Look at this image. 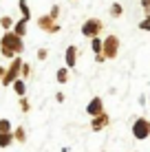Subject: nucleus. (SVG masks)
I'll list each match as a JSON object with an SVG mask.
<instances>
[{"instance_id":"obj_1","label":"nucleus","mask_w":150,"mask_h":152,"mask_svg":"<svg viewBox=\"0 0 150 152\" xmlns=\"http://www.w3.org/2000/svg\"><path fill=\"white\" fill-rule=\"evenodd\" d=\"M0 49H2V55L11 57V55H15V53L22 51V40H20L15 33H4L2 42H0Z\"/></svg>"},{"instance_id":"obj_2","label":"nucleus","mask_w":150,"mask_h":152,"mask_svg":"<svg viewBox=\"0 0 150 152\" xmlns=\"http://www.w3.org/2000/svg\"><path fill=\"white\" fill-rule=\"evenodd\" d=\"M132 134H135L137 139H146L148 134H150V124L146 121V119L135 121V126H132Z\"/></svg>"},{"instance_id":"obj_3","label":"nucleus","mask_w":150,"mask_h":152,"mask_svg":"<svg viewBox=\"0 0 150 152\" xmlns=\"http://www.w3.org/2000/svg\"><path fill=\"white\" fill-rule=\"evenodd\" d=\"M100 29H102V22H100V20H89V22L84 24V29H82V33H84V35H91V38H93V35H95Z\"/></svg>"},{"instance_id":"obj_4","label":"nucleus","mask_w":150,"mask_h":152,"mask_svg":"<svg viewBox=\"0 0 150 152\" xmlns=\"http://www.w3.org/2000/svg\"><path fill=\"white\" fill-rule=\"evenodd\" d=\"M18 69H20V60H13V66L2 75V84H11L15 80V75H18Z\"/></svg>"},{"instance_id":"obj_5","label":"nucleus","mask_w":150,"mask_h":152,"mask_svg":"<svg viewBox=\"0 0 150 152\" xmlns=\"http://www.w3.org/2000/svg\"><path fill=\"white\" fill-rule=\"evenodd\" d=\"M117 49H119V42H117V38L115 35H110V38L106 40V46H104V53L108 55V57H113L117 53Z\"/></svg>"},{"instance_id":"obj_6","label":"nucleus","mask_w":150,"mask_h":152,"mask_svg":"<svg viewBox=\"0 0 150 152\" xmlns=\"http://www.w3.org/2000/svg\"><path fill=\"white\" fill-rule=\"evenodd\" d=\"M89 113H91V115H100V113H102V99H100V97H95V99L91 102Z\"/></svg>"},{"instance_id":"obj_7","label":"nucleus","mask_w":150,"mask_h":152,"mask_svg":"<svg viewBox=\"0 0 150 152\" xmlns=\"http://www.w3.org/2000/svg\"><path fill=\"white\" fill-rule=\"evenodd\" d=\"M11 141H13V134L11 132H0V145H2V148H7Z\"/></svg>"},{"instance_id":"obj_8","label":"nucleus","mask_w":150,"mask_h":152,"mask_svg":"<svg viewBox=\"0 0 150 152\" xmlns=\"http://www.w3.org/2000/svg\"><path fill=\"white\" fill-rule=\"evenodd\" d=\"M106 121H108V119L104 117V115H102V117H95V121H93V130H100V128H104V126H106Z\"/></svg>"},{"instance_id":"obj_9","label":"nucleus","mask_w":150,"mask_h":152,"mask_svg":"<svg viewBox=\"0 0 150 152\" xmlns=\"http://www.w3.org/2000/svg\"><path fill=\"white\" fill-rule=\"evenodd\" d=\"M66 64H69V66L75 64V46H71V49L66 51Z\"/></svg>"},{"instance_id":"obj_10","label":"nucleus","mask_w":150,"mask_h":152,"mask_svg":"<svg viewBox=\"0 0 150 152\" xmlns=\"http://www.w3.org/2000/svg\"><path fill=\"white\" fill-rule=\"evenodd\" d=\"M27 22H29V20H24V18H22V22L15 27V35H18V38H20V35H24V24H27Z\"/></svg>"},{"instance_id":"obj_11","label":"nucleus","mask_w":150,"mask_h":152,"mask_svg":"<svg viewBox=\"0 0 150 152\" xmlns=\"http://www.w3.org/2000/svg\"><path fill=\"white\" fill-rule=\"evenodd\" d=\"M20 9H22V13H24V20H29L31 11H29V7H27V2H24V0H20Z\"/></svg>"},{"instance_id":"obj_12","label":"nucleus","mask_w":150,"mask_h":152,"mask_svg":"<svg viewBox=\"0 0 150 152\" xmlns=\"http://www.w3.org/2000/svg\"><path fill=\"white\" fill-rule=\"evenodd\" d=\"M9 128H11V126H9L7 119H0V132H9Z\"/></svg>"},{"instance_id":"obj_13","label":"nucleus","mask_w":150,"mask_h":152,"mask_svg":"<svg viewBox=\"0 0 150 152\" xmlns=\"http://www.w3.org/2000/svg\"><path fill=\"white\" fill-rule=\"evenodd\" d=\"M15 93H18V95H24V82H15Z\"/></svg>"},{"instance_id":"obj_14","label":"nucleus","mask_w":150,"mask_h":152,"mask_svg":"<svg viewBox=\"0 0 150 152\" xmlns=\"http://www.w3.org/2000/svg\"><path fill=\"white\" fill-rule=\"evenodd\" d=\"M66 77H69V73H66L64 69H62V71L58 73V82H66Z\"/></svg>"},{"instance_id":"obj_15","label":"nucleus","mask_w":150,"mask_h":152,"mask_svg":"<svg viewBox=\"0 0 150 152\" xmlns=\"http://www.w3.org/2000/svg\"><path fill=\"white\" fill-rule=\"evenodd\" d=\"M93 51H97V53L102 51V42L100 40H93Z\"/></svg>"},{"instance_id":"obj_16","label":"nucleus","mask_w":150,"mask_h":152,"mask_svg":"<svg viewBox=\"0 0 150 152\" xmlns=\"http://www.w3.org/2000/svg\"><path fill=\"white\" fill-rule=\"evenodd\" d=\"M141 29H150V13H148V18L141 22Z\"/></svg>"},{"instance_id":"obj_17","label":"nucleus","mask_w":150,"mask_h":152,"mask_svg":"<svg viewBox=\"0 0 150 152\" xmlns=\"http://www.w3.org/2000/svg\"><path fill=\"white\" fill-rule=\"evenodd\" d=\"M110 11H113V13H121V7H119V4H113Z\"/></svg>"},{"instance_id":"obj_18","label":"nucleus","mask_w":150,"mask_h":152,"mask_svg":"<svg viewBox=\"0 0 150 152\" xmlns=\"http://www.w3.org/2000/svg\"><path fill=\"white\" fill-rule=\"evenodd\" d=\"M15 137H18V139H24V130H22V128H20V130H18V132H15Z\"/></svg>"},{"instance_id":"obj_19","label":"nucleus","mask_w":150,"mask_h":152,"mask_svg":"<svg viewBox=\"0 0 150 152\" xmlns=\"http://www.w3.org/2000/svg\"><path fill=\"white\" fill-rule=\"evenodd\" d=\"M143 2V7H150V0H141Z\"/></svg>"},{"instance_id":"obj_20","label":"nucleus","mask_w":150,"mask_h":152,"mask_svg":"<svg viewBox=\"0 0 150 152\" xmlns=\"http://www.w3.org/2000/svg\"><path fill=\"white\" fill-rule=\"evenodd\" d=\"M2 75H4V69H0V77H2Z\"/></svg>"}]
</instances>
